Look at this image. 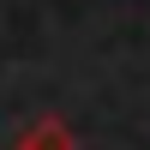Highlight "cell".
Instances as JSON below:
<instances>
[{"mask_svg": "<svg viewBox=\"0 0 150 150\" xmlns=\"http://www.w3.org/2000/svg\"><path fill=\"white\" fill-rule=\"evenodd\" d=\"M12 150H78V138H72V126H66L60 114H36L30 132H18Z\"/></svg>", "mask_w": 150, "mask_h": 150, "instance_id": "cell-1", "label": "cell"}]
</instances>
